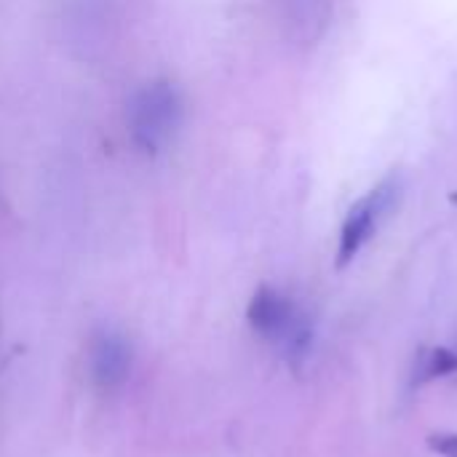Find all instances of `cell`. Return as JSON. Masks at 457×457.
<instances>
[{"label":"cell","instance_id":"obj_5","mask_svg":"<svg viewBox=\"0 0 457 457\" xmlns=\"http://www.w3.org/2000/svg\"><path fill=\"white\" fill-rule=\"evenodd\" d=\"M457 372V351L450 348H431L418 356L415 367V386H426L436 378H447Z\"/></svg>","mask_w":457,"mask_h":457},{"label":"cell","instance_id":"obj_6","mask_svg":"<svg viewBox=\"0 0 457 457\" xmlns=\"http://www.w3.org/2000/svg\"><path fill=\"white\" fill-rule=\"evenodd\" d=\"M428 450L439 457H457V434L453 431H434L426 439Z\"/></svg>","mask_w":457,"mask_h":457},{"label":"cell","instance_id":"obj_2","mask_svg":"<svg viewBox=\"0 0 457 457\" xmlns=\"http://www.w3.org/2000/svg\"><path fill=\"white\" fill-rule=\"evenodd\" d=\"M182 118H185L182 94L171 80L163 78L145 83L131 96L126 112L131 142L147 155L161 153L174 139V134L182 126Z\"/></svg>","mask_w":457,"mask_h":457},{"label":"cell","instance_id":"obj_3","mask_svg":"<svg viewBox=\"0 0 457 457\" xmlns=\"http://www.w3.org/2000/svg\"><path fill=\"white\" fill-rule=\"evenodd\" d=\"M402 198V177L391 174L380 185H375L370 193H364L345 214L340 228V246H337V268L351 265L361 249L375 238L383 220L394 212V206Z\"/></svg>","mask_w":457,"mask_h":457},{"label":"cell","instance_id":"obj_1","mask_svg":"<svg viewBox=\"0 0 457 457\" xmlns=\"http://www.w3.org/2000/svg\"><path fill=\"white\" fill-rule=\"evenodd\" d=\"M249 327L276 345L289 361H303L313 343L311 316L300 308V303L278 287H260L246 305Z\"/></svg>","mask_w":457,"mask_h":457},{"label":"cell","instance_id":"obj_4","mask_svg":"<svg viewBox=\"0 0 457 457\" xmlns=\"http://www.w3.org/2000/svg\"><path fill=\"white\" fill-rule=\"evenodd\" d=\"M88 378H91V386L110 396V394H118L129 378H131V370H134V351H131V343L115 332V329H99L94 332V337L88 340Z\"/></svg>","mask_w":457,"mask_h":457}]
</instances>
